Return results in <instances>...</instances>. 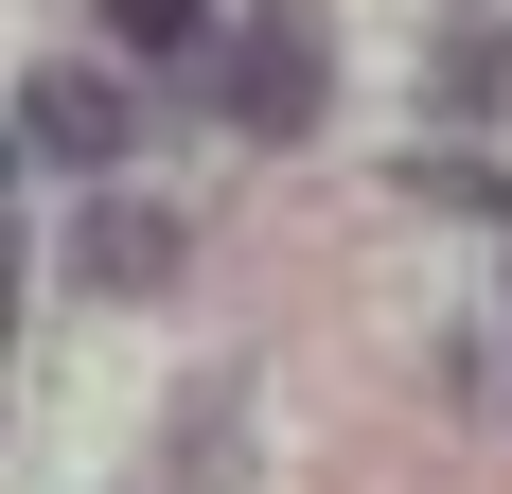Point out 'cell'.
I'll return each instance as SVG.
<instances>
[{
  "mask_svg": "<svg viewBox=\"0 0 512 494\" xmlns=\"http://www.w3.org/2000/svg\"><path fill=\"white\" fill-rule=\"evenodd\" d=\"M106 36H124V53H195L212 0H106Z\"/></svg>",
  "mask_w": 512,
  "mask_h": 494,
  "instance_id": "4",
  "label": "cell"
},
{
  "mask_svg": "<svg viewBox=\"0 0 512 494\" xmlns=\"http://www.w3.org/2000/svg\"><path fill=\"white\" fill-rule=\"evenodd\" d=\"M212 89H230V124H248V142H301L318 106H336V36H318V0H265L248 36H230V71H212Z\"/></svg>",
  "mask_w": 512,
  "mask_h": 494,
  "instance_id": "1",
  "label": "cell"
},
{
  "mask_svg": "<svg viewBox=\"0 0 512 494\" xmlns=\"http://www.w3.org/2000/svg\"><path fill=\"white\" fill-rule=\"evenodd\" d=\"M177 247H195V230H177L159 195H89V212H71V283H89V300H159Z\"/></svg>",
  "mask_w": 512,
  "mask_h": 494,
  "instance_id": "3",
  "label": "cell"
},
{
  "mask_svg": "<svg viewBox=\"0 0 512 494\" xmlns=\"http://www.w3.org/2000/svg\"><path fill=\"white\" fill-rule=\"evenodd\" d=\"M424 195H442V212H495V230H512V159H424Z\"/></svg>",
  "mask_w": 512,
  "mask_h": 494,
  "instance_id": "5",
  "label": "cell"
},
{
  "mask_svg": "<svg viewBox=\"0 0 512 494\" xmlns=\"http://www.w3.org/2000/svg\"><path fill=\"white\" fill-rule=\"evenodd\" d=\"M18 142L71 159V177H106V159L142 142V89H124V71H18Z\"/></svg>",
  "mask_w": 512,
  "mask_h": 494,
  "instance_id": "2",
  "label": "cell"
}]
</instances>
